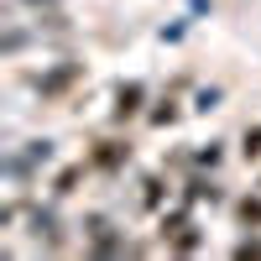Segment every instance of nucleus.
Returning a JSON list of instances; mask_svg holds the SVG:
<instances>
[{
  "label": "nucleus",
  "instance_id": "nucleus-3",
  "mask_svg": "<svg viewBox=\"0 0 261 261\" xmlns=\"http://www.w3.org/2000/svg\"><path fill=\"white\" fill-rule=\"evenodd\" d=\"M246 157H261V130H246Z\"/></svg>",
  "mask_w": 261,
  "mask_h": 261
},
{
  "label": "nucleus",
  "instance_id": "nucleus-1",
  "mask_svg": "<svg viewBox=\"0 0 261 261\" xmlns=\"http://www.w3.org/2000/svg\"><path fill=\"white\" fill-rule=\"evenodd\" d=\"M136 99H141V89H136V84H125V89H120V115L136 110Z\"/></svg>",
  "mask_w": 261,
  "mask_h": 261
},
{
  "label": "nucleus",
  "instance_id": "nucleus-2",
  "mask_svg": "<svg viewBox=\"0 0 261 261\" xmlns=\"http://www.w3.org/2000/svg\"><path fill=\"white\" fill-rule=\"evenodd\" d=\"M241 220H246V225H261V204L246 199V204H241Z\"/></svg>",
  "mask_w": 261,
  "mask_h": 261
}]
</instances>
